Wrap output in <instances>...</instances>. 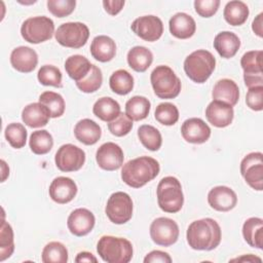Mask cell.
I'll return each mask as SVG.
<instances>
[{"label":"cell","instance_id":"1","mask_svg":"<svg viewBox=\"0 0 263 263\" xmlns=\"http://www.w3.org/2000/svg\"><path fill=\"white\" fill-rule=\"evenodd\" d=\"M186 238L189 247L193 250L212 251L221 242V227L212 218L196 220L188 226Z\"/></svg>","mask_w":263,"mask_h":263},{"label":"cell","instance_id":"2","mask_svg":"<svg viewBox=\"0 0 263 263\" xmlns=\"http://www.w3.org/2000/svg\"><path fill=\"white\" fill-rule=\"evenodd\" d=\"M159 162L150 156H140L128 160L121 168V179L129 187L141 188L159 174Z\"/></svg>","mask_w":263,"mask_h":263},{"label":"cell","instance_id":"3","mask_svg":"<svg viewBox=\"0 0 263 263\" xmlns=\"http://www.w3.org/2000/svg\"><path fill=\"white\" fill-rule=\"evenodd\" d=\"M97 252L107 263H128L134 254L133 245L123 237L103 235L97 245Z\"/></svg>","mask_w":263,"mask_h":263},{"label":"cell","instance_id":"4","mask_svg":"<svg viewBox=\"0 0 263 263\" xmlns=\"http://www.w3.org/2000/svg\"><path fill=\"white\" fill-rule=\"evenodd\" d=\"M158 206L165 213L175 214L184 204V194L180 181L173 176L162 178L156 188Z\"/></svg>","mask_w":263,"mask_h":263},{"label":"cell","instance_id":"5","mask_svg":"<svg viewBox=\"0 0 263 263\" xmlns=\"http://www.w3.org/2000/svg\"><path fill=\"white\" fill-rule=\"evenodd\" d=\"M216 68V59L212 52L205 49H197L191 52L184 61L186 75L196 83H204Z\"/></svg>","mask_w":263,"mask_h":263},{"label":"cell","instance_id":"6","mask_svg":"<svg viewBox=\"0 0 263 263\" xmlns=\"http://www.w3.org/2000/svg\"><path fill=\"white\" fill-rule=\"evenodd\" d=\"M150 81L154 93L160 99H175L181 91V80L168 66L160 65L154 68Z\"/></svg>","mask_w":263,"mask_h":263},{"label":"cell","instance_id":"7","mask_svg":"<svg viewBox=\"0 0 263 263\" xmlns=\"http://www.w3.org/2000/svg\"><path fill=\"white\" fill-rule=\"evenodd\" d=\"M54 33L53 21L45 15L27 18L21 27V35L25 41L38 44L51 39Z\"/></svg>","mask_w":263,"mask_h":263},{"label":"cell","instance_id":"8","mask_svg":"<svg viewBox=\"0 0 263 263\" xmlns=\"http://www.w3.org/2000/svg\"><path fill=\"white\" fill-rule=\"evenodd\" d=\"M59 44L70 48H80L84 46L89 37L88 27L80 22L64 23L58 27L54 33Z\"/></svg>","mask_w":263,"mask_h":263},{"label":"cell","instance_id":"9","mask_svg":"<svg viewBox=\"0 0 263 263\" xmlns=\"http://www.w3.org/2000/svg\"><path fill=\"white\" fill-rule=\"evenodd\" d=\"M133 210L132 197L125 192L117 191L112 193L108 198L105 213L112 223L121 225L132 219Z\"/></svg>","mask_w":263,"mask_h":263},{"label":"cell","instance_id":"10","mask_svg":"<svg viewBox=\"0 0 263 263\" xmlns=\"http://www.w3.org/2000/svg\"><path fill=\"white\" fill-rule=\"evenodd\" d=\"M240 174L248 185L257 191L263 188V154L251 152L240 162Z\"/></svg>","mask_w":263,"mask_h":263},{"label":"cell","instance_id":"11","mask_svg":"<svg viewBox=\"0 0 263 263\" xmlns=\"http://www.w3.org/2000/svg\"><path fill=\"white\" fill-rule=\"evenodd\" d=\"M179 226L171 218H156L150 225V237L158 246L170 247L179 238Z\"/></svg>","mask_w":263,"mask_h":263},{"label":"cell","instance_id":"12","mask_svg":"<svg viewBox=\"0 0 263 263\" xmlns=\"http://www.w3.org/2000/svg\"><path fill=\"white\" fill-rule=\"evenodd\" d=\"M54 162L62 172H77L85 162V152L73 144H64L58 149Z\"/></svg>","mask_w":263,"mask_h":263},{"label":"cell","instance_id":"13","mask_svg":"<svg viewBox=\"0 0 263 263\" xmlns=\"http://www.w3.org/2000/svg\"><path fill=\"white\" fill-rule=\"evenodd\" d=\"M132 31L141 39L154 42L163 33L162 21L156 15H143L137 17L130 25Z\"/></svg>","mask_w":263,"mask_h":263},{"label":"cell","instance_id":"14","mask_svg":"<svg viewBox=\"0 0 263 263\" xmlns=\"http://www.w3.org/2000/svg\"><path fill=\"white\" fill-rule=\"evenodd\" d=\"M123 151L119 145L113 142L102 144L96 153V160L98 165L108 172L116 171L123 164Z\"/></svg>","mask_w":263,"mask_h":263},{"label":"cell","instance_id":"15","mask_svg":"<svg viewBox=\"0 0 263 263\" xmlns=\"http://www.w3.org/2000/svg\"><path fill=\"white\" fill-rule=\"evenodd\" d=\"M95 223V215L84 208L74 210L67 220L68 229L75 236H84L88 234L93 229Z\"/></svg>","mask_w":263,"mask_h":263},{"label":"cell","instance_id":"16","mask_svg":"<svg viewBox=\"0 0 263 263\" xmlns=\"http://www.w3.org/2000/svg\"><path fill=\"white\" fill-rule=\"evenodd\" d=\"M181 135L188 143L202 144L210 139L211 128L202 119L192 117L183 122L181 126Z\"/></svg>","mask_w":263,"mask_h":263},{"label":"cell","instance_id":"17","mask_svg":"<svg viewBox=\"0 0 263 263\" xmlns=\"http://www.w3.org/2000/svg\"><path fill=\"white\" fill-rule=\"evenodd\" d=\"M49 197L57 203L65 204L74 199L77 194L76 183L68 177H57L48 189Z\"/></svg>","mask_w":263,"mask_h":263},{"label":"cell","instance_id":"18","mask_svg":"<svg viewBox=\"0 0 263 263\" xmlns=\"http://www.w3.org/2000/svg\"><path fill=\"white\" fill-rule=\"evenodd\" d=\"M208 202L218 212H229L237 203L236 193L227 186H216L208 193Z\"/></svg>","mask_w":263,"mask_h":263},{"label":"cell","instance_id":"19","mask_svg":"<svg viewBox=\"0 0 263 263\" xmlns=\"http://www.w3.org/2000/svg\"><path fill=\"white\" fill-rule=\"evenodd\" d=\"M205 117L212 125L219 128L226 127L230 125L233 120V107L223 102L213 100L205 108Z\"/></svg>","mask_w":263,"mask_h":263},{"label":"cell","instance_id":"20","mask_svg":"<svg viewBox=\"0 0 263 263\" xmlns=\"http://www.w3.org/2000/svg\"><path fill=\"white\" fill-rule=\"evenodd\" d=\"M10 64L21 73H30L37 67L38 54L29 46H18L10 53Z\"/></svg>","mask_w":263,"mask_h":263},{"label":"cell","instance_id":"21","mask_svg":"<svg viewBox=\"0 0 263 263\" xmlns=\"http://www.w3.org/2000/svg\"><path fill=\"white\" fill-rule=\"evenodd\" d=\"M168 28L174 37L178 39H188L194 35L196 24L191 15L185 12H178L171 17Z\"/></svg>","mask_w":263,"mask_h":263},{"label":"cell","instance_id":"22","mask_svg":"<svg viewBox=\"0 0 263 263\" xmlns=\"http://www.w3.org/2000/svg\"><path fill=\"white\" fill-rule=\"evenodd\" d=\"M212 97L215 101H220L233 107L239 100L238 85L231 79H220L213 87Z\"/></svg>","mask_w":263,"mask_h":263},{"label":"cell","instance_id":"23","mask_svg":"<svg viewBox=\"0 0 263 263\" xmlns=\"http://www.w3.org/2000/svg\"><path fill=\"white\" fill-rule=\"evenodd\" d=\"M50 113L41 103H31L22 111V120L29 127L36 128L45 126L49 121Z\"/></svg>","mask_w":263,"mask_h":263},{"label":"cell","instance_id":"24","mask_svg":"<svg viewBox=\"0 0 263 263\" xmlns=\"http://www.w3.org/2000/svg\"><path fill=\"white\" fill-rule=\"evenodd\" d=\"M74 136L82 144L95 145L102 136L101 126L89 118L79 120L74 126Z\"/></svg>","mask_w":263,"mask_h":263},{"label":"cell","instance_id":"25","mask_svg":"<svg viewBox=\"0 0 263 263\" xmlns=\"http://www.w3.org/2000/svg\"><path fill=\"white\" fill-rule=\"evenodd\" d=\"M214 47L222 58L231 59L240 47V39L233 32L222 31L215 36Z\"/></svg>","mask_w":263,"mask_h":263},{"label":"cell","instance_id":"26","mask_svg":"<svg viewBox=\"0 0 263 263\" xmlns=\"http://www.w3.org/2000/svg\"><path fill=\"white\" fill-rule=\"evenodd\" d=\"M90 53L99 62H110L116 54L115 41L106 35L96 36L90 44Z\"/></svg>","mask_w":263,"mask_h":263},{"label":"cell","instance_id":"27","mask_svg":"<svg viewBox=\"0 0 263 263\" xmlns=\"http://www.w3.org/2000/svg\"><path fill=\"white\" fill-rule=\"evenodd\" d=\"M242 236L246 242L253 248H263V220L252 217L245 221L242 225Z\"/></svg>","mask_w":263,"mask_h":263},{"label":"cell","instance_id":"28","mask_svg":"<svg viewBox=\"0 0 263 263\" xmlns=\"http://www.w3.org/2000/svg\"><path fill=\"white\" fill-rule=\"evenodd\" d=\"M127 64L136 72H145L153 62V54L145 46H134L127 52Z\"/></svg>","mask_w":263,"mask_h":263},{"label":"cell","instance_id":"29","mask_svg":"<svg viewBox=\"0 0 263 263\" xmlns=\"http://www.w3.org/2000/svg\"><path fill=\"white\" fill-rule=\"evenodd\" d=\"M92 64L81 54H73L65 62V70L75 82L82 80L90 71Z\"/></svg>","mask_w":263,"mask_h":263},{"label":"cell","instance_id":"30","mask_svg":"<svg viewBox=\"0 0 263 263\" xmlns=\"http://www.w3.org/2000/svg\"><path fill=\"white\" fill-rule=\"evenodd\" d=\"M250 14L248 5L239 0H233L226 3L223 11L225 21L231 26H241L246 23Z\"/></svg>","mask_w":263,"mask_h":263},{"label":"cell","instance_id":"31","mask_svg":"<svg viewBox=\"0 0 263 263\" xmlns=\"http://www.w3.org/2000/svg\"><path fill=\"white\" fill-rule=\"evenodd\" d=\"M93 114L103 121L110 122L120 114V105L110 97L100 98L92 107Z\"/></svg>","mask_w":263,"mask_h":263},{"label":"cell","instance_id":"32","mask_svg":"<svg viewBox=\"0 0 263 263\" xmlns=\"http://www.w3.org/2000/svg\"><path fill=\"white\" fill-rule=\"evenodd\" d=\"M151 103L143 96H135L125 103V114L134 121L145 119L150 112Z\"/></svg>","mask_w":263,"mask_h":263},{"label":"cell","instance_id":"33","mask_svg":"<svg viewBox=\"0 0 263 263\" xmlns=\"http://www.w3.org/2000/svg\"><path fill=\"white\" fill-rule=\"evenodd\" d=\"M109 85L113 92L119 96H125L134 88V77L126 70L119 69L110 76Z\"/></svg>","mask_w":263,"mask_h":263},{"label":"cell","instance_id":"34","mask_svg":"<svg viewBox=\"0 0 263 263\" xmlns=\"http://www.w3.org/2000/svg\"><path fill=\"white\" fill-rule=\"evenodd\" d=\"M138 138L142 145L150 151L159 150L162 144L160 132L150 124H143L138 128Z\"/></svg>","mask_w":263,"mask_h":263},{"label":"cell","instance_id":"35","mask_svg":"<svg viewBox=\"0 0 263 263\" xmlns=\"http://www.w3.org/2000/svg\"><path fill=\"white\" fill-rule=\"evenodd\" d=\"M29 146L31 151L37 155H43L48 153L53 146V139L49 132L45 129L35 130L31 134L29 140Z\"/></svg>","mask_w":263,"mask_h":263},{"label":"cell","instance_id":"36","mask_svg":"<svg viewBox=\"0 0 263 263\" xmlns=\"http://www.w3.org/2000/svg\"><path fill=\"white\" fill-rule=\"evenodd\" d=\"M41 260L43 263H66L68 250L60 241H50L42 250Z\"/></svg>","mask_w":263,"mask_h":263},{"label":"cell","instance_id":"37","mask_svg":"<svg viewBox=\"0 0 263 263\" xmlns=\"http://www.w3.org/2000/svg\"><path fill=\"white\" fill-rule=\"evenodd\" d=\"M39 103L44 105L49 113L51 118L61 117L65 112V100L64 98L54 91H44L39 96Z\"/></svg>","mask_w":263,"mask_h":263},{"label":"cell","instance_id":"38","mask_svg":"<svg viewBox=\"0 0 263 263\" xmlns=\"http://www.w3.org/2000/svg\"><path fill=\"white\" fill-rule=\"evenodd\" d=\"M262 54V50H250L241 57L240 66L243 70V75H263Z\"/></svg>","mask_w":263,"mask_h":263},{"label":"cell","instance_id":"39","mask_svg":"<svg viewBox=\"0 0 263 263\" xmlns=\"http://www.w3.org/2000/svg\"><path fill=\"white\" fill-rule=\"evenodd\" d=\"M14 251L13 230L8 222L4 219L0 228V261H4L9 258Z\"/></svg>","mask_w":263,"mask_h":263},{"label":"cell","instance_id":"40","mask_svg":"<svg viewBox=\"0 0 263 263\" xmlns=\"http://www.w3.org/2000/svg\"><path fill=\"white\" fill-rule=\"evenodd\" d=\"M4 136L11 147L21 149L26 145L28 133L22 123L12 122L5 127Z\"/></svg>","mask_w":263,"mask_h":263},{"label":"cell","instance_id":"41","mask_svg":"<svg viewBox=\"0 0 263 263\" xmlns=\"http://www.w3.org/2000/svg\"><path fill=\"white\" fill-rule=\"evenodd\" d=\"M76 86L85 93H91L97 91L103 83V74L99 67L91 66L89 73L80 81L75 82Z\"/></svg>","mask_w":263,"mask_h":263},{"label":"cell","instance_id":"42","mask_svg":"<svg viewBox=\"0 0 263 263\" xmlns=\"http://www.w3.org/2000/svg\"><path fill=\"white\" fill-rule=\"evenodd\" d=\"M154 117L160 124L171 126L179 120V110L176 105L164 102L156 107Z\"/></svg>","mask_w":263,"mask_h":263},{"label":"cell","instance_id":"43","mask_svg":"<svg viewBox=\"0 0 263 263\" xmlns=\"http://www.w3.org/2000/svg\"><path fill=\"white\" fill-rule=\"evenodd\" d=\"M37 78L42 85L62 87V72L53 65L42 66L37 73Z\"/></svg>","mask_w":263,"mask_h":263},{"label":"cell","instance_id":"44","mask_svg":"<svg viewBox=\"0 0 263 263\" xmlns=\"http://www.w3.org/2000/svg\"><path fill=\"white\" fill-rule=\"evenodd\" d=\"M132 128L133 120L122 112H120V114L114 120L108 122V129L115 137L126 136Z\"/></svg>","mask_w":263,"mask_h":263},{"label":"cell","instance_id":"45","mask_svg":"<svg viewBox=\"0 0 263 263\" xmlns=\"http://www.w3.org/2000/svg\"><path fill=\"white\" fill-rule=\"evenodd\" d=\"M48 11L57 17L70 15L76 6L75 0H48L46 2Z\"/></svg>","mask_w":263,"mask_h":263},{"label":"cell","instance_id":"46","mask_svg":"<svg viewBox=\"0 0 263 263\" xmlns=\"http://www.w3.org/2000/svg\"><path fill=\"white\" fill-rule=\"evenodd\" d=\"M246 104L253 111H262L263 109V85L249 88L246 96Z\"/></svg>","mask_w":263,"mask_h":263},{"label":"cell","instance_id":"47","mask_svg":"<svg viewBox=\"0 0 263 263\" xmlns=\"http://www.w3.org/2000/svg\"><path fill=\"white\" fill-rule=\"evenodd\" d=\"M220 6V0H195L194 8L197 14L202 17L213 16Z\"/></svg>","mask_w":263,"mask_h":263},{"label":"cell","instance_id":"48","mask_svg":"<svg viewBox=\"0 0 263 263\" xmlns=\"http://www.w3.org/2000/svg\"><path fill=\"white\" fill-rule=\"evenodd\" d=\"M155 262H160V263H171L172 258L171 256L159 250H154L146 255L144 258V263H155Z\"/></svg>","mask_w":263,"mask_h":263},{"label":"cell","instance_id":"49","mask_svg":"<svg viewBox=\"0 0 263 263\" xmlns=\"http://www.w3.org/2000/svg\"><path fill=\"white\" fill-rule=\"evenodd\" d=\"M124 0H104L103 6L110 15L118 14L124 6Z\"/></svg>","mask_w":263,"mask_h":263},{"label":"cell","instance_id":"50","mask_svg":"<svg viewBox=\"0 0 263 263\" xmlns=\"http://www.w3.org/2000/svg\"><path fill=\"white\" fill-rule=\"evenodd\" d=\"M263 12H260L252 23L253 32L260 38L263 37Z\"/></svg>","mask_w":263,"mask_h":263},{"label":"cell","instance_id":"51","mask_svg":"<svg viewBox=\"0 0 263 263\" xmlns=\"http://www.w3.org/2000/svg\"><path fill=\"white\" fill-rule=\"evenodd\" d=\"M75 262L77 263H82V262H87V263H97L98 259L95 257L89 252H80L77 254L75 258Z\"/></svg>","mask_w":263,"mask_h":263},{"label":"cell","instance_id":"52","mask_svg":"<svg viewBox=\"0 0 263 263\" xmlns=\"http://www.w3.org/2000/svg\"><path fill=\"white\" fill-rule=\"evenodd\" d=\"M231 262H255V261H258V262H261V258H259V257H256V256H254V255H252V254H249V255H243V256H241V257H239V258H235V259H231L230 260Z\"/></svg>","mask_w":263,"mask_h":263},{"label":"cell","instance_id":"53","mask_svg":"<svg viewBox=\"0 0 263 263\" xmlns=\"http://www.w3.org/2000/svg\"><path fill=\"white\" fill-rule=\"evenodd\" d=\"M1 172H2L1 182H4L6 180V178L9 176V167L3 159L1 160Z\"/></svg>","mask_w":263,"mask_h":263}]
</instances>
